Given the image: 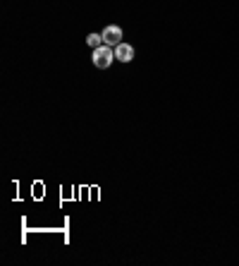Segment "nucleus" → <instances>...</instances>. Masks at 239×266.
<instances>
[{
    "label": "nucleus",
    "mask_w": 239,
    "mask_h": 266,
    "mask_svg": "<svg viewBox=\"0 0 239 266\" xmlns=\"http://www.w3.org/2000/svg\"><path fill=\"white\" fill-rule=\"evenodd\" d=\"M91 60H94V65L98 67V70H108V67L113 65V60H115V48L103 43L101 48H94V55H91Z\"/></svg>",
    "instance_id": "nucleus-1"
},
{
    "label": "nucleus",
    "mask_w": 239,
    "mask_h": 266,
    "mask_svg": "<svg viewBox=\"0 0 239 266\" xmlns=\"http://www.w3.org/2000/svg\"><path fill=\"white\" fill-rule=\"evenodd\" d=\"M101 36H103V43H106V46H113V48H115L118 43H122L124 31H122V26L110 24V26H106V29H103V34H101Z\"/></svg>",
    "instance_id": "nucleus-2"
},
{
    "label": "nucleus",
    "mask_w": 239,
    "mask_h": 266,
    "mask_svg": "<svg viewBox=\"0 0 239 266\" xmlns=\"http://www.w3.org/2000/svg\"><path fill=\"white\" fill-rule=\"evenodd\" d=\"M115 60H120V62H131L134 60V48H131L129 43H118L115 46Z\"/></svg>",
    "instance_id": "nucleus-3"
},
{
    "label": "nucleus",
    "mask_w": 239,
    "mask_h": 266,
    "mask_svg": "<svg viewBox=\"0 0 239 266\" xmlns=\"http://www.w3.org/2000/svg\"><path fill=\"white\" fill-rule=\"evenodd\" d=\"M86 43H89L91 48H101V46H103V36H101V34H89V36H86Z\"/></svg>",
    "instance_id": "nucleus-4"
}]
</instances>
